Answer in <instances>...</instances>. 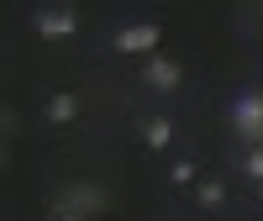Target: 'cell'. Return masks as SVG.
I'll use <instances>...</instances> for the list:
<instances>
[{"label":"cell","mask_w":263,"mask_h":221,"mask_svg":"<svg viewBox=\"0 0 263 221\" xmlns=\"http://www.w3.org/2000/svg\"><path fill=\"white\" fill-rule=\"evenodd\" d=\"M232 126H237V137L263 148V90H242L232 100Z\"/></svg>","instance_id":"cell-1"},{"label":"cell","mask_w":263,"mask_h":221,"mask_svg":"<svg viewBox=\"0 0 263 221\" xmlns=\"http://www.w3.org/2000/svg\"><path fill=\"white\" fill-rule=\"evenodd\" d=\"M58 206H63V216H90V211H105V190L100 185H69L58 195Z\"/></svg>","instance_id":"cell-2"},{"label":"cell","mask_w":263,"mask_h":221,"mask_svg":"<svg viewBox=\"0 0 263 221\" xmlns=\"http://www.w3.org/2000/svg\"><path fill=\"white\" fill-rule=\"evenodd\" d=\"M158 21H137V27H121L116 32V53H153L158 48Z\"/></svg>","instance_id":"cell-3"},{"label":"cell","mask_w":263,"mask_h":221,"mask_svg":"<svg viewBox=\"0 0 263 221\" xmlns=\"http://www.w3.org/2000/svg\"><path fill=\"white\" fill-rule=\"evenodd\" d=\"M32 27H37V37L58 42V37H74V32H79V16H74V11H37Z\"/></svg>","instance_id":"cell-4"},{"label":"cell","mask_w":263,"mask_h":221,"mask_svg":"<svg viewBox=\"0 0 263 221\" xmlns=\"http://www.w3.org/2000/svg\"><path fill=\"white\" fill-rule=\"evenodd\" d=\"M179 63H174V58H147V84H153V90H158V95H168V90H179Z\"/></svg>","instance_id":"cell-5"},{"label":"cell","mask_w":263,"mask_h":221,"mask_svg":"<svg viewBox=\"0 0 263 221\" xmlns=\"http://www.w3.org/2000/svg\"><path fill=\"white\" fill-rule=\"evenodd\" d=\"M142 142H147L153 153H163V148L174 142V121H168V116H153V121L142 126Z\"/></svg>","instance_id":"cell-6"},{"label":"cell","mask_w":263,"mask_h":221,"mask_svg":"<svg viewBox=\"0 0 263 221\" xmlns=\"http://www.w3.org/2000/svg\"><path fill=\"white\" fill-rule=\"evenodd\" d=\"M79 116V95H48V121H74Z\"/></svg>","instance_id":"cell-7"},{"label":"cell","mask_w":263,"mask_h":221,"mask_svg":"<svg viewBox=\"0 0 263 221\" xmlns=\"http://www.w3.org/2000/svg\"><path fill=\"white\" fill-rule=\"evenodd\" d=\"M195 195H200L205 211H221V206H227V185H221V179H200V185H195Z\"/></svg>","instance_id":"cell-8"},{"label":"cell","mask_w":263,"mask_h":221,"mask_svg":"<svg viewBox=\"0 0 263 221\" xmlns=\"http://www.w3.org/2000/svg\"><path fill=\"white\" fill-rule=\"evenodd\" d=\"M168 179H174V185H200V179H195V163H190V158L174 163V169H168Z\"/></svg>","instance_id":"cell-9"},{"label":"cell","mask_w":263,"mask_h":221,"mask_svg":"<svg viewBox=\"0 0 263 221\" xmlns=\"http://www.w3.org/2000/svg\"><path fill=\"white\" fill-rule=\"evenodd\" d=\"M242 174H248V179H263V148H253L242 158Z\"/></svg>","instance_id":"cell-10"},{"label":"cell","mask_w":263,"mask_h":221,"mask_svg":"<svg viewBox=\"0 0 263 221\" xmlns=\"http://www.w3.org/2000/svg\"><path fill=\"white\" fill-rule=\"evenodd\" d=\"M58 221H84V216H58Z\"/></svg>","instance_id":"cell-11"}]
</instances>
